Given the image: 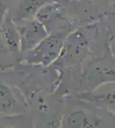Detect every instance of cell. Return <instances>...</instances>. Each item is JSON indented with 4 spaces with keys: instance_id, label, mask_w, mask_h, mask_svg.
<instances>
[{
    "instance_id": "cell-4",
    "label": "cell",
    "mask_w": 115,
    "mask_h": 128,
    "mask_svg": "<svg viewBox=\"0 0 115 128\" xmlns=\"http://www.w3.org/2000/svg\"><path fill=\"white\" fill-rule=\"evenodd\" d=\"M16 104L13 92L5 83L0 81V114H10Z\"/></svg>"
},
{
    "instance_id": "cell-3",
    "label": "cell",
    "mask_w": 115,
    "mask_h": 128,
    "mask_svg": "<svg viewBox=\"0 0 115 128\" xmlns=\"http://www.w3.org/2000/svg\"><path fill=\"white\" fill-rule=\"evenodd\" d=\"M47 0H22L16 11V17L18 20H23L32 18L36 16Z\"/></svg>"
},
{
    "instance_id": "cell-7",
    "label": "cell",
    "mask_w": 115,
    "mask_h": 128,
    "mask_svg": "<svg viewBox=\"0 0 115 128\" xmlns=\"http://www.w3.org/2000/svg\"><path fill=\"white\" fill-rule=\"evenodd\" d=\"M3 14H4V4H3V3L0 1V20H1Z\"/></svg>"
},
{
    "instance_id": "cell-2",
    "label": "cell",
    "mask_w": 115,
    "mask_h": 128,
    "mask_svg": "<svg viewBox=\"0 0 115 128\" xmlns=\"http://www.w3.org/2000/svg\"><path fill=\"white\" fill-rule=\"evenodd\" d=\"M24 23L18 26V32L20 36V45L22 50L27 52L46 38V32L41 22L38 20L29 19L20 20Z\"/></svg>"
},
{
    "instance_id": "cell-5",
    "label": "cell",
    "mask_w": 115,
    "mask_h": 128,
    "mask_svg": "<svg viewBox=\"0 0 115 128\" xmlns=\"http://www.w3.org/2000/svg\"><path fill=\"white\" fill-rule=\"evenodd\" d=\"M5 38H6V41L10 45L12 46H16V48L17 49L18 45L20 44V36L18 30H16V28L13 25H7L5 26Z\"/></svg>"
},
{
    "instance_id": "cell-6",
    "label": "cell",
    "mask_w": 115,
    "mask_h": 128,
    "mask_svg": "<svg viewBox=\"0 0 115 128\" xmlns=\"http://www.w3.org/2000/svg\"><path fill=\"white\" fill-rule=\"evenodd\" d=\"M86 118L83 113H75L68 119V124L70 126H84Z\"/></svg>"
},
{
    "instance_id": "cell-1",
    "label": "cell",
    "mask_w": 115,
    "mask_h": 128,
    "mask_svg": "<svg viewBox=\"0 0 115 128\" xmlns=\"http://www.w3.org/2000/svg\"><path fill=\"white\" fill-rule=\"evenodd\" d=\"M61 48V42L56 37L45 38L26 53V60L30 63H51L58 56Z\"/></svg>"
}]
</instances>
